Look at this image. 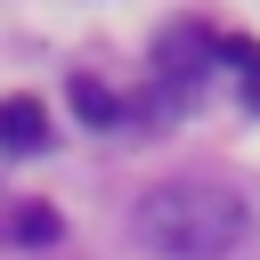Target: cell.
<instances>
[{
	"label": "cell",
	"mask_w": 260,
	"mask_h": 260,
	"mask_svg": "<svg viewBox=\"0 0 260 260\" xmlns=\"http://www.w3.org/2000/svg\"><path fill=\"white\" fill-rule=\"evenodd\" d=\"M130 236H138L154 260H228V252L252 236V211H244V195H228V187L171 179V187H146V195L130 203Z\"/></svg>",
	"instance_id": "1"
},
{
	"label": "cell",
	"mask_w": 260,
	"mask_h": 260,
	"mask_svg": "<svg viewBox=\"0 0 260 260\" xmlns=\"http://www.w3.org/2000/svg\"><path fill=\"white\" fill-rule=\"evenodd\" d=\"M49 146V106L41 98H0V154H41Z\"/></svg>",
	"instance_id": "2"
},
{
	"label": "cell",
	"mask_w": 260,
	"mask_h": 260,
	"mask_svg": "<svg viewBox=\"0 0 260 260\" xmlns=\"http://www.w3.org/2000/svg\"><path fill=\"white\" fill-rule=\"evenodd\" d=\"M65 236V219L49 211V203H0V244H24V252H41V244H57Z\"/></svg>",
	"instance_id": "3"
},
{
	"label": "cell",
	"mask_w": 260,
	"mask_h": 260,
	"mask_svg": "<svg viewBox=\"0 0 260 260\" xmlns=\"http://www.w3.org/2000/svg\"><path fill=\"white\" fill-rule=\"evenodd\" d=\"M65 98H73V114H81V122H89V130H114V122H122V106H114V98H106V89H98V81H89V73H81V81H73V89H65Z\"/></svg>",
	"instance_id": "4"
},
{
	"label": "cell",
	"mask_w": 260,
	"mask_h": 260,
	"mask_svg": "<svg viewBox=\"0 0 260 260\" xmlns=\"http://www.w3.org/2000/svg\"><path fill=\"white\" fill-rule=\"evenodd\" d=\"M244 98H252V106H260V65H244Z\"/></svg>",
	"instance_id": "5"
}]
</instances>
